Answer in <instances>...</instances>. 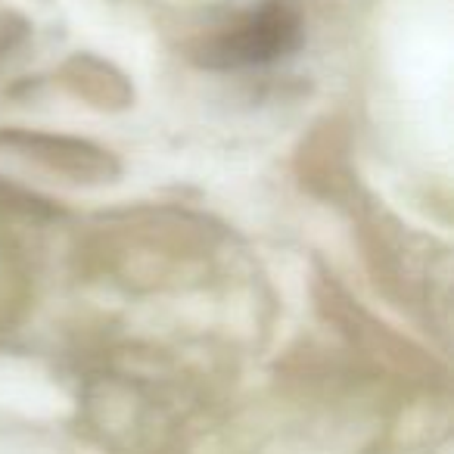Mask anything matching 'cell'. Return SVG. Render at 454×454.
<instances>
[{
  "label": "cell",
  "instance_id": "cell-1",
  "mask_svg": "<svg viewBox=\"0 0 454 454\" xmlns=\"http://www.w3.org/2000/svg\"><path fill=\"white\" fill-rule=\"evenodd\" d=\"M302 44V16L286 0H268L249 10L212 41L206 59L224 69H253L290 57Z\"/></svg>",
  "mask_w": 454,
  "mask_h": 454
}]
</instances>
